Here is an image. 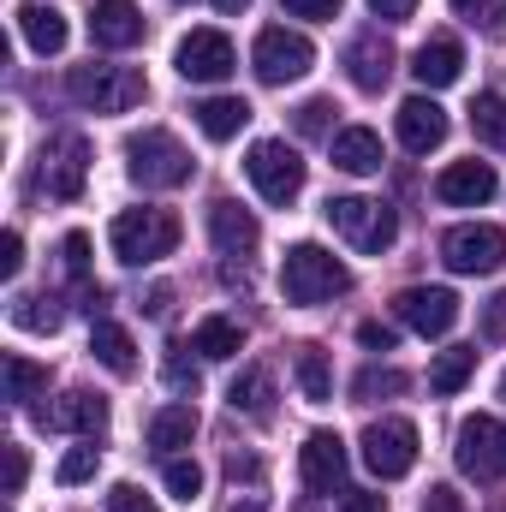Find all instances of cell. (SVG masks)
<instances>
[{"mask_svg":"<svg viewBox=\"0 0 506 512\" xmlns=\"http://www.w3.org/2000/svg\"><path fill=\"white\" fill-rule=\"evenodd\" d=\"M245 173H251V185L262 191V203H274V209H292L298 191H304V161H298V149H286L280 137L251 143Z\"/></svg>","mask_w":506,"mask_h":512,"instance_id":"8992f818","label":"cell"},{"mask_svg":"<svg viewBox=\"0 0 506 512\" xmlns=\"http://www.w3.org/2000/svg\"><path fill=\"white\" fill-rule=\"evenodd\" d=\"M60 256H66V274H72V280H84V274H90V233H66Z\"/></svg>","mask_w":506,"mask_h":512,"instance_id":"f35d334b","label":"cell"},{"mask_svg":"<svg viewBox=\"0 0 506 512\" xmlns=\"http://www.w3.org/2000/svg\"><path fill=\"white\" fill-rule=\"evenodd\" d=\"M227 512H268V507H262L256 495H245V501H233V507H227Z\"/></svg>","mask_w":506,"mask_h":512,"instance_id":"816d5d0a","label":"cell"},{"mask_svg":"<svg viewBox=\"0 0 506 512\" xmlns=\"http://www.w3.org/2000/svg\"><path fill=\"white\" fill-rule=\"evenodd\" d=\"M441 262L453 274H495L506 262V233L489 227V221H471V227H453L441 239Z\"/></svg>","mask_w":506,"mask_h":512,"instance_id":"30bf717a","label":"cell"},{"mask_svg":"<svg viewBox=\"0 0 506 512\" xmlns=\"http://www.w3.org/2000/svg\"><path fill=\"white\" fill-rule=\"evenodd\" d=\"M209 233H215V245H221V256H251V251H256V239H262L256 215L245 209V203H233V197L209 203Z\"/></svg>","mask_w":506,"mask_h":512,"instance_id":"ac0fdd59","label":"cell"},{"mask_svg":"<svg viewBox=\"0 0 506 512\" xmlns=\"http://www.w3.org/2000/svg\"><path fill=\"white\" fill-rule=\"evenodd\" d=\"M495 167L489 161H453L441 179H435V197L441 203H453V209H477V203H489L495 197Z\"/></svg>","mask_w":506,"mask_h":512,"instance_id":"2e32d148","label":"cell"},{"mask_svg":"<svg viewBox=\"0 0 506 512\" xmlns=\"http://www.w3.org/2000/svg\"><path fill=\"white\" fill-rule=\"evenodd\" d=\"M191 352H197V358H209V364H221V358H239V352H245V328H239L233 316H209V322H197V334H191Z\"/></svg>","mask_w":506,"mask_h":512,"instance_id":"d4e9b609","label":"cell"},{"mask_svg":"<svg viewBox=\"0 0 506 512\" xmlns=\"http://www.w3.org/2000/svg\"><path fill=\"white\" fill-rule=\"evenodd\" d=\"M292 376H298V387H304L310 405H328V399H334V370H328V352H322V346H298Z\"/></svg>","mask_w":506,"mask_h":512,"instance_id":"83f0119b","label":"cell"},{"mask_svg":"<svg viewBox=\"0 0 506 512\" xmlns=\"http://www.w3.org/2000/svg\"><path fill=\"white\" fill-rule=\"evenodd\" d=\"M233 66H239V54L221 30H191L179 42V78L185 84H221V78H233Z\"/></svg>","mask_w":506,"mask_h":512,"instance_id":"4fadbf2b","label":"cell"},{"mask_svg":"<svg viewBox=\"0 0 506 512\" xmlns=\"http://www.w3.org/2000/svg\"><path fill=\"white\" fill-rule=\"evenodd\" d=\"M459 72H465V48L453 36H429L417 48V60H411V78L423 90H447V84H459Z\"/></svg>","mask_w":506,"mask_h":512,"instance_id":"ffe728a7","label":"cell"},{"mask_svg":"<svg viewBox=\"0 0 506 512\" xmlns=\"http://www.w3.org/2000/svg\"><path fill=\"white\" fill-rule=\"evenodd\" d=\"M96 465H102V453H96V447H72V453L60 459V471H54V477H60V483H90V477H96Z\"/></svg>","mask_w":506,"mask_h":512,"instance_id":"8d00e7d4","label":"cell"},{"mask_svg":"<svg viewBox=\"0 0 506 512\" xmlns=\"http://www.w3.org/2000/svg\"><path fill=\"white\" fill-rule=\"evenodd\" d=\"M453 453H459V471L471 483H501L506 477V429L495 417H465Z\"/></svg>","mask_w":506,"mask_h":512,"instance_id":"ba28073f","label":"cell"},{"mask_svg":"<svg viewBox=\"0 0 506 512\" xmlns=\"http://www.w3.org/2000/svg\"><path fill=\"white\" fill-rule=\"evenodd\" d=\"M143 310H149V316H167V310H173V286H155V292H149V304H143Z\"/></svg>","mask_w":506,"mask_h":512,"instance_id":"681fc988","label":"cell"},{"mask_svg":"<svg viewBox=\"0 0 506 512\" xmlns=\"http://www.w3.org/2000/svg\"><path fill=\"white\" fill-rule=\"evenodd\" d=\"M393 316H399L405 328H417L423 340H441V334H453V322H459V298H453L447 286H405V292L393 298Z\"/></svg>","mask_w":506,"mask_h":512,"instance_id":"7c38bea8","label":"cell"},{"mask_svg":"<svg viewBox=\"0 0 506 512\" xmlns=\"http://www.w3.org/2000/svg\"><path fill=\"white\" fill-rule=\"evenodd\" d=\"M280 292H286V304L310 310V304H328V298L352 292V268L322 245H292L286 262H280Z\"/></svg>","mask_w":506,"mask_h":512,"instance_id":"7a4b0ae2","label":"cell"},{"mask_svg":"<svg viewBox=\"0 0 506 512\" xmlns=\"http://www.w3.org/2000/svg\"><path fill=\"white\" fill-rule=\"evenodd\" d=\"M358 340H364V352H393V328L387 322H364Z\"/></svg>","mask_w":506,"mask_h":512,"instance_id":"bcb514c9","label":"cell"},{"mask_svg":"<svg viewBox=\"0 0 506 512\" xmlns=\"http://www.w3.org/2000/svg\"><path fill=\"white\" fill-rule=\"evenodd\" d=\"M90 36H96V48H137L143 42V12L131 0H96L90 6Z\"/></svg>","mask_w":506,"mask_h":512,"instance_id":"d6986e66","label":"cell"},{"mask_svg":"<svg viewBox=\"0 0 506 512\" xmlns=\"http://www.w3.org/2000/svg\"><path fill=\"white\" fill-rule=\"evenodd\" d=\"M12 322H18V328H30V334H54V328H60V310H54V298L30 292V298H18V304H12Z\"/></svg>","mask_w":506,"mask_h":512,"instance_id":"1f68e13d","label":"cell"},{"mask_svg":"<svg viewBox=\"0 0 506 512\" xmlns=\"http://www.w3.org/2000/svg\"><path fill=\"white\" fill-rule=\"evenodd\" d=\"M256 78L262 84H298L310 66H316V48H310V36L304 30H286V24H268L262 36H256Z\"/></svg>","mask_w":506,"mask_h":512,"instance_id":"52a82bcc","label":"cell"},{"mask_svg":"<svg viewBox=\"0 0 506 512\" xmlns=\"http://www.w3.org/2000/svg\"><path fill=\"white\" fill-rule=\"evenodd\" d=\"M471 370H477V346H453V352H441L435 364H429V393H459V387L471 382Z\"/></svg>","mask_w":506,"mask_h":512,"instance_id":"f1b7e54d","label":"cell"},{"mask_svg":"<svg viewBox=\"0 0 506 512\" xmlns=\"http://www.w3.org/2000/svg\"><path fill=\"white\" fill-rule=\"evenodd\" d=\"M18 268H24V239H18V233H6V239H0V274L12 280Z\"/></svg>","mask_w":506,"mask_h":512,"instance_id":"ee69618b","label":"cell"},{"mask_svg":"<svg viewBox=\"0 0 506 512\" xmlns=\"http://www.w3.org/2000/svg\"><path fill=\"white\" fill-rule=\"evenodd\" d=\"M18 30H24V42L36 48V54H60L66 48V12L60 6H48V0H30L24 12H18Z\"/></svg>","mask_w":506,"mask_h":512,"instance_id":"7402d4cb","label":"cell"},{"mask_svg":"<svg viewBox=\"0 0 506 512\" xmlns=\"http://www.w3.org/2000/svg\"><path fill=\"white\" fill-rule=\"evenodd\" d=\"M167 382L179 387V393H197V364H185V358L173 352V358H167Z\"/></svg>","mask_w":506,"mask_h":512,"instance_id":"f6af8a7d","label":"cell"},{"mask_svg":"<svg viewBox=\"0 0 506 512\" xmlns=\"http://www.w3.org/2000/svg\"><path fill=\"white\" fill-rule=\"evenodd\" d=\"M399 143H405L411 155L441 149V143H447V108H441V102H429V96L399 102Z\"/></svg>","mask_w":506,"mask_h":512,"instance_id":"e0dca14e","label":"cell"},{"mask_svg":"<svg viewBox=\"0 0 506 512\" xmlns=\"http://www.w3.org/2000/svg\"><path fill=\"white\" fill-rule=\"evenodd\" d=\"M471 131H477L483 143L506 149V96L501 90H483V96L471 102Z\"/></svg>","mask_w":506,"mask_h":512,"instance_id":"4dcf8cb0","label":"cell"},{"mask_svg":"<svg viewBox=\"0 0 506 512\" xmlns=\"http://www.w3.org/2000/svg\"><path fill=\"white\" fill-rule=\"evenodd\" d=\"M66 96L90 114H131L149 96V78L137 66H78L66 78Z\"/></svg>","mask_w":506,"mask_h":512,"instance_id":"3957f363","label":"cell"},{"mask_svg":"<svg viewBox=\"0 0 506 512\" xmlns=\"http://www.w3.org/2000/svg\"><path fill=\"white\" fill-rule=\"evenodd\" d=\"M84 173H90V143L78 131L48 137V149H42V191L60 197V203H72L84 191Z\"/></svg>","mask_w":506,"mask_h":512,"instance_id":"8fae6325","label":"cell"},{"mask_svg":"<svg viewBox=\"0 0 506 512\" xmlns=\"http://www.w3.org/2000/svg\"><path fill=\"white\" fill-rule=\"evenodd\" d=\"M340 512H387V501H381V495H364V489H346Z\"/></svg>","mask_w":506,"mask_h":512,"instance_id":"c3c4849f","label":"cell"},{"mask_svg":"<svg viewBox=\"0 0 506 512\" xmlns=\"http://www.w3.org/2000/svg\"><path fill=\"white\" fill-rule=\"evenodd\" d=\"M453 12L465 18V24H483V30H506V0H453Z\"/></svg>","mask_w":506,"mask_h":512,"instance_id":"e575fe53","label":"cell"},{"mask_svg":"<svg viewBox=\"0 0 506 512\" xmlns=\"http://www.w3.org/2000/svg\"><path fill=\"white\" fill-rule=\"evenodd\" d=\"M36 387H48V370L12 352V358H6V399H12V405H24V399H30Z\"/></svg>","mask_w":506,"mask_h":512,"instance_id":"d6a6232c","label":"cell"},{"mask_svg":"<svg viewBox=\"0 0 506 512\" xmlns=\"http://www.w3.org/2000/svg\"><path fill=\"white\" fill-rule=\"evenodd\" d=\"M364 465L376 471L381 483H393V477H405L411 465H417V429L405 423V417H381L364 429Z\"/></svg>","mask_w":506,"mask_h":512,"instance_id":"9c48e42d","label":"cell"},{"mask_svg":"<svg viewBox=\"0 0 506 512\" xmlns=\"http://www.w3.org/2000/svg\"><path fill=\"white\" fill-rule=\"evenodd\" d=\"M334 167L364 179V173H381V137L370 126H346L334 131Z\"/></svg>","mask_w":506,"mask_h":512,"instance_id":"44dd1931","label":"cell"},{"mask_svg":"<svg viewBox=\"0 0 506 512\" xmlns=\"http://www.w3.org/2000/svg\"><path fill=\"white\" fill-rule=\"evenodd\" d=\"M24 477H30L24 447H6V495H24Z\"/></svg>","mask_w":506,"mask_h":512,"instance_id":"b9f144b4","label":"cell"},{"mask_svg":"<svg viewBox=\"0 0 506 512\" xmlns=\"http://www.w3.org/2000/svg\"><path fill=\"white\" fill-rule=\"evenodd\" d=\"M227 405L245 411V417H268L274 411V376L268 370H245L239 382L227 387Z\"/></svg>","mask_w":506,"mask_h":512,"instance_id":"f546056e","label":"cell"},{"mask_svg":"<svg viewBox=\"0 0 506 512\" xmlns=\"http://www.w3.org/2000/svg\"><path fill=\"white\" fill-rule=\"evenodd\" d=\"M215 6H221V12H227V18H233V12H245V6H251V0H215Z\"/></svg>","mask_w":506,"mask_h":512,"instance_id":"f5cc1de1","label":"cell"},{"mask_svg":"<svg viewBox=\"0 0 506 512\" xmlns=\"http://www.w3.org/2000/svg\"><path fill=\"white\" fill-rule=\"evenodd\" d=\"M280 12L310 18V24H328V18H340V0H280Z\"/></svg>","mask_w":506,"mask_h":512,"instance_id":"ab89813d","label":"cell"},{"mask_svg":"<svg viewBox=\"0 0 506 512\" xmlns=\"http://www.w3.org/2000/svg\"><path fill=\"white\" fill-rule=\"evenodd\" d=\"M108 512H161V507H155V501H149L137 483H120V489L108 495Z\"/></svg>","mask_w":506,"mask_h":512,"instance_id":"60d3db41","label":"cell"},{"mask_svg":"<svg viewBox=\"0 0 506 512\" xmlns=\"http://www.w3.org/2000/svg\"><path fill=\"white\" fill-rule=\"evenodd\" d=\"M328 227L364 256H381L399 239V215L376 197H328Z\"/></svg>","mask_w":506,"mask_h":512,"instance_id":"277c9868","label":"cell"},{"mask_svg":"<svg viewBox=\"0 0 506 512\" xmlns=\"http://www.w3.org/2000/svg\"><path fill=\"white\" fill-rule=\"evenodd\" d=\"M48 423H54V429H72V435H90V441H96V435L108 429V399H102V393H66V399L48 411Z\"/></svg>","mask_w":506,"mask_h":512,"instance_id":"603a6c76","label":"cell"},{"mask_svg":"<svg viewBox=\"0 0 506 512\" xmlns=\"http://www.w3.org/2000/svg\"><path fill=\"white\" fill-rule=\"evenodd\" d=\"M126 173L143 191H179L197 173V161H191V149L173 131L149 126V131H131L126 137Z\"/></svg>","mask_w":506,"mask_h":512,"instance_id":"6da1fadb","label":"cell"},{"mask_svg":"<svg viewBox=\"0 0 506 512\" xmlns=\"http://www.w3.org/2000/svg\"><path fill=\"white\" fill-rule=\"evenodd\" d=\"M114 256L126 262V268H143V262H161V256H173L179 245V221L167 215V209H126V215H114Z\"/></svg>","mask_w":506,"mask_h":512,"instance_id":"5b68a950","label":"cell"},{"mask_svg":"<svg viewBox=\"0 0 506 512\" xmlns=\"http://www.w3.org/2000/svg\"><path fill=\"white\" fill-rule=\"evenodd\" d=\"M167 495H173V501H185V507H191V501H197V495H203V471H197V465H191V459H167Z\"/></svg>","mask_w":506,"mask_h":512,"instance_id":"836d02e7","label":"cell"},{"mask_svg":"<svg viewBox=\"0 0 506 512\" xmlns=\"http://www.w3.org/2000/svg\"><path fill=\"white\" fill-rule=\"evenodd\" d=\"M334 114H340V108H334L328 96H310V102H304V108L292 114V126L304 131V137H322V131H328V120H334Z\"/></svg>","mask_w":506,"mask_h":512,"instance_id":"d590c367","label":"cell"},{"mask_svg":"<svg viewBox=\"0 0 506 512\" xmlns=\"http://www.w3.org/2000/svg\"><path fill=\"white\" fill-rule=\"evenodd\" d=\"M501 399H506V376H501Z\"/></svg>","mask_w":506,"mask_h":512,"instance_id":"db71d44e","label":"cell"},{"mask_svg":"<svg viewBox=\"0 0 506 512\" xmlns=\"http://www.w3.org/2000/svg\"><path fill=\"white\" fill-rule=\"evenodd\" d=\"M90 352H96V364L114 370V376H131V370H137V346H131V334L120 322H96V328H90Z\"/></svg>","mask_w":506,"mask_h":512,"instance_id":"4316f807","label":"cell"},{"mask_svg":"<svg viewBox=\"0 0 506 512\" xmlns=\"http://www.w3.org/2000/svg\"><path fill=\"white\" fill-rule=\"evenodd\" d=\"M191 114H197L203 137H215V143H227V137H239V131L251 126V102H245V96H209V102H197Z\"/></svg>","mask_w":506,"mask_h":512,"instance_id":"cb8c5ba5","label":"cell"},{"mask_svg":"<svg viewBox=\"0 0 506 512\" xmlns=\"http://www.w3.org/2000/svg\"><path fill=\"white\" fill-rule=\"evenodd\" d=\"M358 399H381V393H405V370H364L358 382H352Z\"/></svg>","mask_w":506,"mask_h":512,"instance_id":"74e56055","label":"cell"},{"mask_svg":"<svg viewBox=\"0 0 506 512\" xmlns=\"http://www.w3.org/2000/svg\"><path fill=\"white\" fill-rule=\"evenodd\" d=\"M298 465H304V483H310L316 495H346V441H340L334 429H316V435L304 441Z\"/></svg>","mask_w":506,"mask_h":512,"instance_id":"5bb4252c","label":"cell"},{"mask_svg":"<svg viewBox=\"0 0 506 512\" xmlns=\"http://www.w3.org/2000/svg\"><path fill=\"white\" fill-rule=\"evenodd\" d=\"M423 512H459L453 489H429V507H423Z\"/></svg>","mask_w":506,"mask_h":512,"instance_id":"f907efd6","label":"cell"},{"mask_svg":"<svg viewBox=\"0 0 506 512\" xmlns=\"http://www.w3.org/2000/svg\"><path fill=\"white\" fill-rule=\"evenodd\" d=\"M370 12L387 18V24H399V18H411V12H417V0H370Z\"/></svg>","mask_w":506,"mask_h":512,"instance_id":"7dc6e473","label":"cell"},{"mask_svg":"<svg viewBox=\"0 0 506 512\" xmlns=\"http://www.w3.org/2000/svg\"><path fill=\"white\" fill-rule=\"evenodd\" d=\"M483 334H489V340H506V292H495V298L483 304Z\"/></svg>","mask_w":506,"mask_h":512,"instance_id":"7bdbcfd3","label":"cell"},{"mask_svg":"<svg viewBox=\"0 0 506 512\" xmlns=\"http://www.w3.org/2000/svg\"><path fill=\"white\" fill-rule=\"evenodd\" d=\"M191 435H197V411L191 405H161L149 417V447L155 453H179V447H191Z\"/></svg>","mask_w":506,"mask_h":512,"instance_id":"484cf974","label":"cell"},{"mask_svg":"<svg viewBox=\"0 0 506 512\" xmlns=\"http://www.w3.org/2000/svg\"><path fill=\"white\" fill-rule=\"evenodd\" d=\"M346 78H352L364 96H381V90H387V78H393V42H387L381 30H364V36L346 42Z\"/></svg>","mask_w":506,"mask_h":512,"instance_id":"9a60e30c","label":"cell"}]
</instances>
